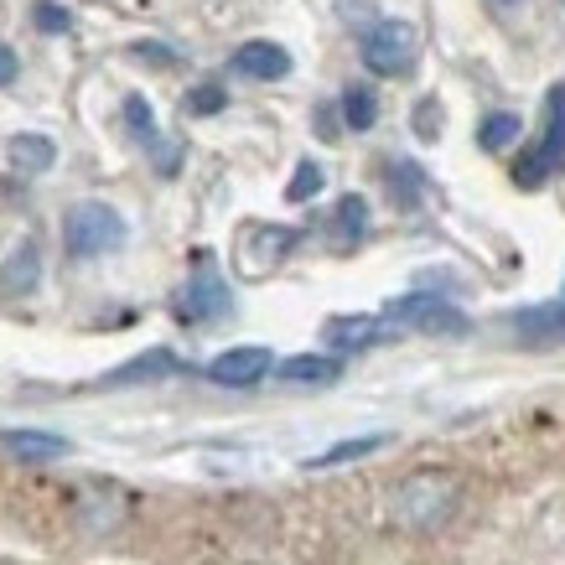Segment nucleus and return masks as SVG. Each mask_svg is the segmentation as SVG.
Returning a JSON list of instances; mask_svg holds the SVG:
<instances>
[{
    "instance_id": "f257e3e1",
    "label": "nucleus",
    "mask_w": 565,
    "mask_h": 565,
    "mask_svg": "<svg viewBox=\"0 0 565 565\" xmlns=\"http://www.w3.org/2000/svg\"><path fill=\"white\" fill-rule=\"evenodd\" d=\"M457 498H462V482L451 478V472H436V467H426V472H411V478L394 488L390 509L394 519L405 524V530H441L446 519L457 514Z\"/></svg>"
},
{
    "instance_id": "f03ea898",
    "label": "nucleus",
    "mask_w": 565,
    "mask_h": 565,
    "mask_svg": "<svg viewBox=\"0 0 565 565\" xmlns=\"http://www.w3.org/2000/svg\"><path fill=\"white\" fill-rule=\"evenodd\" d=\"M565 167V84H555L545 94V130L530 151L514 161V182L519 188H540L545 177H555Z\"/></svg>"
},
{
    "instance_id": "7ed1b4c3",
    "label": "nucleus",
    "mask_w": 565,
    "mask_h": 565,
    "mask_svg": "<svg viewBox=\"0 0 565 565\" xmlns=\"http://www.w3.org/2000/svg\"><path fill=\"white\" fill-rule=\"evenodd\" d=\"M63 244L73 259H99L125 244V218L109 203H73L63 218Z\"/></svg>"
},
{
    "instance_id": "20e7f679",
    "label": "nucleus",
    "mask_w": 565,
    "mask_h": 565,
    "mask_svg": "<svg viewBox=\"0 0 565 565\" xmlns=\"http://www.w3.org/2000/svg\"><path fill=\"white\" fill-rule=\"evenodd\" d=\"M363 68L379 78H399L415 68V26L405 21H374L363 32Z\"/></svg>"
},
{
    "instance_id": "39448f33",
    "label": "nucleus",
    "mask_w": 565,
    "mask_h": 565,
    "mask_svg": "<svg viewBox=\"0 0 565 565\" xmlns=\"http://www.w3.org/2000/svg\"><path fill=\"white\" fill-rule=\"evenodd\" d=\"M291 249H296V228H286V223H244L239 244H234V265L244 275H270Z\"/></svg>"
},
{
    "instance_id": "423d86ee",
    "label": "nucleus",
    "mask_w": 565,
    "mask_h": 565,
    "mask_svg": "<svg viewBox=\"0 0 565 565\" xmlns=\"http://www.w3.org/2000/svg\"><path fill=\"white\" fill-rule=\"evenodd\" d=\"M384 327H420V332L457 338V332H467V317L441 296H399L384 307Z\"/></svg>"
},
{
    "instance_id": "0eeeda50",
    "label": "nucleus",
    "mask_w": 565,
    "mask_h": 565,
    "mask_svg": "<svg viewBox=\"0 0 565 565\" xmlns=\"http://www.w3.org/2000/svg\"><path fill=\"white\" fill-rule=\"evenodd\" d=\"M172 311L182 322H213V317H223V311H228V286L218 280V270H213V265H198L192 280L177 291Z\"/></svg>"
},
{
    "instance_id": "6e6552de",
    "label": "nucleus",
    "mask_w": 565,
    "mask_h": 565,
    "mask_svg": "<svg viewBox=\"0 0 565 565\" xmlns=\"http://www.w3.org/2000/svg\"><path fill=\"white\" fill-rule=\"evenodd\" d=\"M270 369H275L270 348L244 343V348H228V353H218V359L207 363V379L223 384V390H249V384H259Z\"/></svg>"
},
{
    "instance_id": "1a4fd4ad",
    "label": "nucleus",
    "mask_w": 565,
    "mask_h": 565,
    "mask_svg": "<svg viewBox=\"0 0 565 565\" xmlns=\"http://www.w3.org/2000/svg\"><path fill=\"white\" fill-rule=\"evenodd\" d=\"M234 73H244V78H286L291 73V52L280 47V42H244L239 52H234Z\"/></svg>"
},
{
    "instance_id": "9d476101",
    "label": "nucleus",
    "mask_w": 565,
    "mask_h": 565,
    "mask_svg": "<svg viewBox=\"0 0 565 565\" xmlns=\"http://www.w3.org/2000/svg\"><path fill=\"white\" fill-rule=\"evenodd\" d=\"M36 280H42V255L32 239H21L0 265V296H32Z\"/></svg>"
},
{
    "instance_id": "9b49d317",
    "label": "nucleus",
    "mask_w": 565,
    "mask_h": 565,
    "mask_svg": "<svg viewBox=\"0 0 565 565\" xmlns=\"http://www.w3.org/2000/svg\"><path fill=\"white\" fill-rule=\"evenodd\" d=\"M275 374L286 379V384H296V390H322V384H338V379H343V363L327 359V353H296V359H286Z\"/></svg>"
},
{
    "instance_id": "f8f14e48",
    "label": "nucleus",
    "mask_w": 565,
    "mask_h": 565,
    "mask_svg": "<svg viewBox=\"0 0 565 565\" xmlns=\"http://www.w3.org/2000/svg\"><path fill=\"white\" fill-rule=\"evenodd\" d=\"M384 332H390L384 317H332V322L322 327V338L332 348H343V353H353V348H374Z\"/></svg>"
},
{
    "instance_id": "ddd939ff",
    "label": "nucleus",
    "mask_w": 565,
    "mask_h": 565,
    "mask_svg": "<svg viewBox=\"0 0 565 565\" xmlns=\"http://www.w3.org/2000/svg\"><path fill=\"white\" fill-rule=\"evenodd\" d=\"M0 446L11 457H21V462H57V457H68V441L47 436V430H0Z\"/></svg>"
},
{
    "instance_id": "4468645a",
    "label": "nucleus",
    "mask_w": 565,
    "mask_h": 565,
    "mask_svg": "<svg viewBox=\"0 0 565 565\" xmlns=\"http://www.w3.org/2000/svg\"><path fill=\"white\" fill-rule=\"evenodd\" d=\"M78 514H84V524L94 534L115 530L125 519V493L120 488H84V498H78Z\"/></svg>"
},
{
    "instance_id": "2eb2a0df",
    "label": "nucleus",
    "mask_w": 565,
    "mask_h": 565,
    "mask_svg": "<svg viewBox=\"0 0 565 565\" xmlns=\"http://www.w3.org/2000/svg\"><path fill=\"white\" fill-rule=\"evenodd\" d=\"M182 369V359L177 353H167V348H151V353H140V359L120 363L115 374H104V384H146V379H167Z\"/></svg>"
},
{
    "instance_id": "dca6fc26",
    "label": "nucleus",
    "mask_w": 565,
    "mask_h": 565,
    "mask_svg": "<svg viewBox=\"0 0 565 565\" xmlns=\"http://www.w3.org/2000/svg\"><path fill=\"white\" fill-rule=\"evenodd\" d=\"M52 140L47 136H11L6 140V161L17 167L21 177H36V172H47L52 167Z\"/></svg>"
},
{
    "instance_id": "f3484780",
    "label": "nucleus",
    "mask_w": 565,
    "mask_h": 565,
    "mask_svg": "<svg viewBox=\"0 0 565 565\" xmlns=\"http://www.w3.org/2000/svg\"><path fill=\"white\" fill-rule=\"evenodd\" d=\"M363 228H369V203H363L359 192H348L343 203L332 207V244L348 249V244L363 239Z\"/></svg>"
},
{
    "instance_id": "a211bd4d",
    "label": "nucleus",
    "mask_w": 565,
    "mask_h": 565,
    "mask_svg": "<svg viewBox=\"0 0 565 565\" xmlns=\"http://www.w3.org/2000/svg\"><path fill=\"white\" fill-rule=\"evenodd\" d=\"M343 120L348 130H369V125L379 120V99L369 84H348L343 88Z\"/></svg>"
},
{
    "instance_id": "6ab92c4d",
    "label": "nucleus",
    "mask_w": 565,
    "mask_h": 565,
    "mask_svg": "<svg viewBox=\"0 0 565 565\" xmlns=\"http://www.w3.org/2000/svg\"><path fill=\"white\" fill-rule=\"evenodd\" d=\"M509 140H519V115H509V109H493V115L478 125V146H482V151H503Z\"/></svg>"
},
{
    "instance_id": "aec40b11",
    "label": "nucleus",
    "mask_w": 565,
    "mask_h": 565,
    "mask_svg": "<svg viewBox=\"0 0 565 565\" xmlns=\"http://www.w3.org/2000/svg\"><path fill=\"white\" fill-rule=\"evenodd\" d=\"M519 332H530V338H565V307H545V311H524L514 317Z\"/></svg>"
},
{
    "instance_id": "412c9836",
    "label": "nucleus",
    "mask_w": 565,
    "mask_h": 565,
    "mask_svg": "<svg viewBox=\"0 0 565 565\" xmlns=\"http://www.w3.org/2000/svg\"><path fill=\"white\" fill-rule=\"evenodd\" d=\"M384 446V436H359V441H338L332 451H322V457H311L307 467H338V462H359V457H369V451H379Z\"/></svg>"
},
{
    "instance_id": "4be33fe9",
    "label": "nucleus",
    "mask_w": 565,
    "mask_h": 565,
    "mask_svg": "<svg viewBox=\"0 0 565 565\" xmlns=\"http://www.w3.org/2000/svg\"><path fill=\"white\" fill-rule=\"evenodd\" d=\"M322 167H317V161H301V167H296V177L291 182H286V198H291V203H307V198H317V192H322Z\"/></svg>"
},
{
    "instance_id": "5701e85b",
    "label": "nucleus",
    "mask_w": 565,
    "mask_h": 565,
    "mask_svg": "<svg viewBox=\"0 0 565 565\" xmlns=\"http://www.w3.org/2000/svg\"><path fill=\"white\" fill-rule=\"evenodd\" d=\"M125 120H130V136H136L140 146H156V120H151V104L140 99V94H130V99H125Z\"/></svg>"
},
{
    "instance_id": "b1692460",
    "label": "nucleus",
    "mask_w": 565,
    "mask_h": 565,
    "mask_svg": "<svg viewBox=\"0 0 565 565\" xmlns=\"http://www.w3.org/2000/svg\"><path fill=\"white\" fill-rule=\"evenodd\" d=\"M390 192H399V203H415V198H420V167L394 161L390 167Z\"/></svg>"
},
{
    "instance_id": "393cba45",
    "label": "nucleus",
    "mask_w": 565,
    "mask_h": 565,
    "mask_svg": "<svg viewBox=\"0 0 565 565\" xmlns=\"http://www.w3.org/2000/svg\"><path fill=\"white\" fill-rule=\"evenodd\" d=\"M223 104H228V94H223L218 84H198L188 94V115H218Z\"/></svg>"
},
{
    "instance_id": "a878e982",
    "label": "nucleus",
    "mask_w": 565,
    "mask_h": 565,
    "mask_svg": "<svg viewBox=\"0 0 565 565\" xmlns=\"http://www.w3.org/2000/svg\"><path fill=\"white\" fill-rule=\"evenodd\" d=\"M36 26H42V32H68V11H63V6H57V0H42V6H36Z\"/></svg>"
},
{
    "instance_id": "bb28decb",
    "label": "nucleus",
    "mask_w": 565,
    "mask_h": 565,
    "mask_svg": "<svg viewBox=\"0 0 565 565\" xmlns=\"http://www.w3.org/2000/svg\"><path fill=\"white\" fill-rule=\"evenodd\" d=\"M436 125H441V109H436V104H420V109H415V130H420V136L426 140H436Z\"/></svg>"
},
{
    "instance_id": "cd10ccee",
    "label": "nucleus",
    "mask_w": 565,
    "mask_h": 565,
    "mask_svg": "<svg viewBox=\"0 0 565 565\" xmlns=\"http://www.w3.org/2000/svg\"><path fill=\"white\" fill-rule=\"evenodd\" d=\"M11 78H17V52H11L6 42H0V88L11 84Z\"/></svg>"
},
{
    "instance_id": "c85d7f7f",
    "label": "nucleus",
    "mask_w": 565,
    "mask_h": 565,
    "mask_svg": "<svg viewBox=\"0 0 565 565\" xmlns=\"http://www.w3.org/2000/svg\"><path fill=\"white\" fill-rule=\"evenodd\" d=\"M136 57H151V63H172V52H161V42H136Z\"/></svg>"
},
{
    "instance_id": "c756f323",
    "label": "nucleus",
    "mask_w": 565,
    "mask_h": 565,
    "mask_svg": "<svg viewBox=\"0 0 565 565\" xmlns=\"http://www.w3.org/2000/svg\"><path fill=\"white\" fill-rule=\"evenodd\" d=\"M493 6H519V0H493Z\"/></svg>"
}]
</instances>
